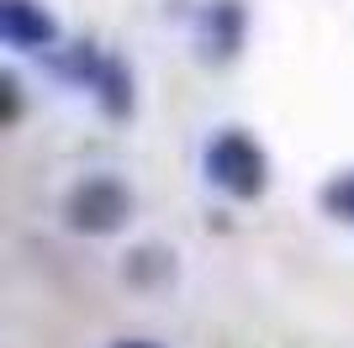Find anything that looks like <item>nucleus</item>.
I'll list each match as a JSON object with an SVG mask.
<instances>
[{"label": "nucleus", "mask_w": 354, "mask_h": 348, "mask_svg": "<svg viewBox=\"0 0 354 348\" xmlns=\"http://www.w3.org/2000/svg\"><path fill=\"white\" fill-rule=\"evenodd\" d=\"M323 206L333 211V217H349L354 222V174H344V180H333V185L323 190Z\"/></svg>", "instance_id": "20e7f679"}, {"label": "nucleus", "mask_w": 354, "mask_h": 348, "mask_svg": "<svg viewBox=\"0 0 354 348\" xmlns=\"http://www.w3.org/2000/svg\"><path fill=\"white\" fill-rule=\"evenodd\" d=\"M117 348H159V343H117Z\"/></svg>", "instance_id": "39448f33"}, {"label": "nucleus", "mask_w": 354, "mask_h": 348, "mask_svg": "<svg viewBox=\"0 0 354 348\" xmlns=\"http://www.w3.org/2000/svg\"><path fill=\"white\" fill-rule=\"evenodd\" d=\"M207 174L227 195L249 201V195L265 190V153H259V143H249L243 132H222L217 143L207 148Z\"/></svg>", "instance_id": "f257e3e1"}, {"label": "nucleus", "mask_w": 354, "mask_h": 348, "mask_svg": "<svg viewBox=\"0 0 354 348\" xmlns=\"http://www.w3.org/2000/svg\"><path fill=\"white\" fill-rule=\"evenodd\" d=\"M127 211H133V195L111 174H95V180L69 190V222L80 232H117L127 222Z\"/></svg>", "instance_id": "f03ea898"}, {"label": "nucleus", "mask_w": 354, "mask_h": 348, "mask_svg": "<svg viewBox=\"0 0 354 348\" xmlns=\"http://www.w3.org/2000/svg\"><path fill=\"white\" fill-rule=\"evenodd\" d=\"M53 32L59 27L37 0H0V37L11 48H48Z\"/></svg>", "instance_id": "7ed1b4c3"}]
</instances>
